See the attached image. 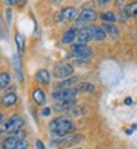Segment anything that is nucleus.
Returning <instances> with one entry per match:
<instances>
[{"label": "nucleus", "instance_id": "nucleus-1", "mask_svg": "<svg viewBox=\"0 0 137 149\" xmlns=\"http://www.w3.org/2000/svg\"><path fill=\"white\" fill-rule=\"evenodd\" d=\"M49 130H50L52 136H55V137H63L66 134H71L75 130V125H74V123L70 118H66V117H58V118H55V120L50 121Z\"/></svg>", "mask_w": 137, "mask_h": 149}, {"label": "nucleus", "instance_id": "nucleus-2", "mask_svg": "<svg viewBox=\"0 0 137 149\" xmlns=\"http://www.w3.org/2000/svg\"><path fill=\"white\" fill-rule=\"evenodd\" d=\"M91 55V47L87 45H81V43H75L71 47V56L75 58L77 61H87Z\"/></svg>", "mask_w": 137, "mask_h": 149}, {"label": "nucleus", "instance_id": "nucleus-3", "mask_svg": "<svg viewBox=\"0 0 137 149\" xmlns=\"http://www.w3.org/2000/svg\"><path fill=\"white\" fill-rule=\"evenodd\" d=\"M74 74V67L70 65V63H58V65L53 68V77L59 78V80H65L68 77H71Z\"/></svg>", "mask_w": 137, "mask_h": 149}, {"label": "nucleus", "instance_id": "nucleus-4", "mask_svg": "<svg viewBox=\"0 0 137 149\" xmlns=\"http://www.w3.org/2000/svg\"><path fill=\"white\" fill-rule=\"evenodd\" d=\"M77 95H78V92L74 87H70V89H56V90L52 92V97L55 100H71Z\"/></svg>", "mask_w": 137, "mask_h": 149}, {"label": "nucleus", "instance_id": "nucleus-5", "mask_svg": "<svg viewBox=\"0 0 137 149\" xmlns=\"http://www.w3.org/2000/svg\"><path fill=\"white\" fill-rule=\"evenodd\" d=\"M78 18V10L75 8H65L56 15V21L59 22H70V21H75Z\"/></svg>", "mask_w": 137, "mask_h": 149}, {"label": "nucleus", "instance_id": "nucleus-6", "mask_svg": "<svg viewBox=\"0 0 137 149\" xmlns=\"http://www.w3.org/2000/svg\"><path fill=\"white\" fill-rule=\"evenodd\" d=\"M22 125H24V120H22L19 115H12L6 123H3V127H5L6 133H13L16 130H21Z\"/></svg>", "mask_w": 137, "mask_h": 149}, {"label": "nucleus", "instance_id": "nucleus-7", "mask_svg": "<svg viewBox=\"0 0 137 149\" xmlns=\"http://www.w3.org/2000/svg\"><path fill=\"white\" fill-rule=\"evenodd\" d=\"M81 140V136L80 134H66L63 137H59L58 140H55V145L58 148H66V146H72L75 143H78Z\"/></svg>", "mask_w": 137, "mask_h": 149}, {"label": "nucleus", "instance_id": "nucleus-8", "mask_svg": "<svg viewBox=\"0 0 137 149\" xmlns=\"http://www.w3.org/2000/svg\"><path fill=\"white\" fill-rule=\"evenodd\" d=\"M90 40H93V34H91V28H90V27H83V28L77 30V34H75V43L87 45Z\"/></svg>", "mask_w": 137, "mask_h": 149}, {"label": "nucleus", "instance_id": "nucleus-9", "mask_svg": "<svg viewBox=\"0 0 137 149\" xmlns=\"http://www.w3.org/2000/svg\"><path fill=\"white\" fill-rule=\"evenodd\" d=\"M75 99H71V100H55V105H53V109L58 111V112H63V111H70L75 106Z\"/></svg>", "mask_w": 137, "mask_h": 149}, {"label": "nucleus", "instance_id": "nucleus-10", "mask_svg": "<svg viewBox=\"0 0 137 149\" xmlns=\"http://www.w3.org/2000/svg\"><path fill=\"white\" fill-rule=\"evenodd\" d=\"M97 18V13L93 10V9H83L80 13H78V18H77V21H80V22H93V21Z\"/></svg>", "mask_w": 137, "mask_h": 149}, {"label": "nucleus", "instance_id": "nucleus-11", "mask_svg": "<svg viewBox=\"0 0 137 149\" xmlns=\"http://www.w3.org/2000/svg\"><path fill=\"white\" fill-rule=\"evenodd\" d=\"M78 84V80H77V77H68V78H65V80H62L58 86H56V89H70V87H75Z\"/></svg>", "mask_w": 137, "mask_h": 149}, {"label": "nucleus", "instance_id": "nucleus-12", "mask_svg": "<svg viewBox=\"0 0 137 149\" xmlns=\"http://www.w3.org/2000/svg\"><path fill=\"white\" fill-rule=\"evenodd\" d=\"M91 28V34H93V40L96 41H103L105 37H106V33L102 27H97V25H90Z\"/></svg>", "mask_w": 137, "mask_h": 149}, {"label": "nucleus", "instance_id": "nucleus-13", "mask_svg": "<svg viewBox=\"0 0 137 149\" xmlns=\"http://www.w3.org/2000/svg\"><path fill=\"white\" fill-rule=\"evenodd\" d=\"M75 34H77V30H75V28L66 30V31L62 34V43H65V45L74 43V41H75Z\"/></svg>", "mask_w": 137, "mask_h": 149}, {"label": "nucleus", "instance_id": "nucleus-14", "mask_svg": "<svg viewBox=\"0 0 137 149\" xmlns=\"http://www.w3.org/2000/svg\"><path fill=\"white\" fill-rule=\"evenodd\" d=\"M74 89L78 93H90V92L95 90V84H91V83H78Z\"/></svg>", "mask_w": 137, "mask_h": 149}, {"label": "nucleus", "instance_id": "nucleus-15", "mask_svg": "<svg viewBox=\"0 0 137 149\" xmlns=\"http://www.w3.org/2000/svg\"><path fill=\"white\" fill-rule=\"evenodd\" d=\"M18 142H19L18 139H15L13 136H9L2 142V149H16Z\"/></svg>", "mask_w": 137, "mask_h": 149}, {"label": "nucleus", "instance_id": "nucleus-16", "mask_svg": "<svg viewBox=\"0 0 137 149\" xmlns=\"http://www.w3.org/2000/svg\"><path fill=\"white\" fill-rule=\"evenodd\" d=\"M37 81L41 84H49L50 83V74L47 70H40L37 72Z\"/></svg>", "mask_w": 137, "mask_h": 149}, {"label": "nucleus", "instance_id": "nucleus-17", "mask_svg": "<svg viewBox=\"0 0 137 149\" xmlns=\"http://www.w3.org/2000/svg\"><path fill=\"white\" fill-rule=\"evenodd\" d=\"M33 99L35 100L37 105H44L46 103V95H44V92L41 89H35L33 92Z\"/></svg>", "mask_w": 137, "mask_h": 149}, {"label": "nucleus", "instance_id": "nucleus-18", "mask_svg": "<svg viewBox=\"0 0 137 149\" xmlns=\"http://www.w3.org/2000/svg\"><path fill=\"white\" fill-rule=\"evenodd\" d=\"M2 102H3L5 106H12V105H15V103L18 102V96H16L15 93H6V95L3 96Z\"/></svg>", "mask_w": 137, "mask_h": 149}, {"label": "nucleus", "instance_id": "nucleus-19", "mask_svg": "<svg viewBox=\"0 0 137 149\" xmlns=\"http://www.w3.org/2000/svg\"><path fill=\"white\" fill-rule=\"evenodd\" d=\"M15 43H16V47H18L19 53L24 52V49H25V38H24V36H22L21 33L15 34Z\"/></svg>", "mask_w": 137, "mask_h": 149}, {"label": "nucleus", "instance_id": "nucleus-20", "mask_svg": "<svg viewBox=\"0 0 137 149\" xmlns=\"http://www.w3.org/2000/svg\"><path fill=\"white\" fill-rule=\"evenodd\" d=\"M102 28L105 30L106 34H109V36H112V37H117V36H118V30H117V27L113 25V24H111V22H106L105 25H102Z\"/></svg>", "mask_w": 137, "mask_h": 149}, {"label": "nucleus", "instance_id": "nucleus-21", "mask_svg": "<svg viewBox=\"0 0 137 149\" xmlns=\"http://www.w3.org/2000/svg\"><path fill=\"white\" fill-rule=\"evenodd\" d=\"M10 83V75L8 72H2L0 74V89H6Z\"/></svg>", "mask_w": 137, "mask_h": 149}, {"label": "nucleus", "instance_id": "nucleus-22", "mask_svg": "<svg viewBox=\"0 0 137 149\" xmlns=\"http://www.w3.org/2000/svg\"><path fill=\"white\" fill-rule=\"evenodd\" d=\"M125 13H127L128 16L137 18V0H136V2H133V3H130V5L125 8Z\"/></svg>", "mask_w": 137, "mask_h": 149}, {"label": "nucleus", "instance_id": "nucleus-23", "mask_svg": "<svg viewBox=\"0 0 137 149\" xmlns=\"http://www.w3.org/2000/svg\"><path fill=\"white\" fill-rule=\"evenodd\" d=\"M100 18H102V21H105V22H113V21H117V15L113 13V12H103L102 15H100Z\"/></svg>", "mask_w": 137, "mask_h": 149}, {"label": "nucleus", "instance_id": "nucleus-24", "mask_svg": "<svg viewBox=\"0 0 137 149\" xmlns=\"http://www.w3.org/2000/svg\"><path fill=\"white\" fill-rule=\"evenodd\" d=\"M13 67H15V71L18 74V80L22 81V71H21V65H19V61L16 56H13Z\"/></svg>", "mask_w": 137, "mask_h": 149}, {"label": "nucleus", "instance_id": "nucleus-25", "mask_svg": "<svg viewBox=\"0 0 137 149\" xmlns=\"http://www.w3.org/2000/svg\"><path fill=\"white\" fill-rule=\"evenodd\" d=\"M10 136H13L15 139H18V140H24L25 139V132L24 130H16V132H13V133H9Z\"/></svg>", "mask_w": 137, "mask_h": 149}, {"label": "nucleus", "instance_id": "nucleus-26", "mask_svg": "<svg viewBox=\"0 0 137 149\" xmlns=\"http://www.w3.org/2000/svg\"><path fill=\"white\" fill-rule=\"evenodd\" d=\"M35 145H37V149H44V145H43V142H41V140H37V142H35Z\"/></svg>", "mask_w": 137, "mask_h": 149}, {"label": "nucleus", "instance_id": "nucleus-27", "mask_svg": "<svg viewBox=\"0 0 137 149\" xmlns=\"http://www.w3.org/2000/svg\"><path fill=\"white\" fill-rule=\"evenodd\" d=\"M97 2H99V5H102V6H105V5H108V3L111 2V0H97Z\"/></svg>", "mask_w": 137, "mask_h": 149}, {"label": "nucleus", "instance_id": "nucleus-28", "mask_svg": "<svg viewBox=\"0 0 137 149\" xmlns=\"http://www.w3.org/2000/svg\"><path fill=\"white\" fill-rule=\"evenodd\" d=\"M49 114H50V109H49V108H44V109H43V115H44V117H47Z\"/></svg>", "mask_w": 137, "mask_h": 149}, {"label": "nucleus", "instance_id": "nucleus-29", "mask_svg": "<svg viewBox=\"0 0 137 149\" xmlns=\"http://www.w3.org/2000/svg\"><path fill=\"white\" fill-rule=\"evenodd\" d=\"M10 15H12V12L10 10H6V19L8 21H10Z\"/></svg>", "mask_w": 137, "mask_h": 149}, {"label": "nucleus", "instance_id": "nucleus-30", "mask_svg": "<svg viewBox=\"0 0 137 149\" xmlns=\"http://www.w3.org/2000/svg\"><path fill=\"white\" fill-rule=\"evenodd\" d=\"M6 2H8V5H16L18 0H6Z\"/></svg>", "mask_w": 137, "mask_h": 149}, {"label": "nucleus", "instance_id": "nucleus-31", "mask_svg": "<svg viewBox=\"0 0 137 149\" xmlns=\"http://www.w3.org/2000/svg\"><path fill=\"white\" fill-rule=\"evenodd\" d=\"M2 133H5V127H3V124H0V134Z\"/></svg>", "mask_w": 137, "mask_h": 149}, {"label": "nucleus", "instance_id": "nucleus-32", "mask_svg": "<svg viewBox=\"0 0 137 149\" xmlns=\"http://www.w3.org/2000/svg\"><path fill=\"white\" fill-rule=\"evenodd\" d=\"M49 2H50V3H61L62 0H49Z\"/></svg>", "mask_w": 137, "mask_h": 149}, {"label": "nucleus", "instance_id": "nucleus-33", "mask_svg": "<svg viewBox=\"0 0 137 149\" xmlns=\"http://www.w3.org/2000/svg\"><path fill=\"white\" fill-rule=\"evenodd\" d=\"M0 124H3V114L0 112Z\"/></svg>", "mask_w": 137, "mask_h": 149}, {"label": "nucleus", "instance_id": "nucleus-34", "mask_svg": "<svg viewBox=\"0 0 137 149\" xmlns=\"http://www.w3.org/2000/svg\"><path fill=\"white\" fill-rule=\"evenodd\" d=\"M77 149H80V148H77Z\"/></svg>", "mask_w": 137, "mask_h": 149}]
</instances>
